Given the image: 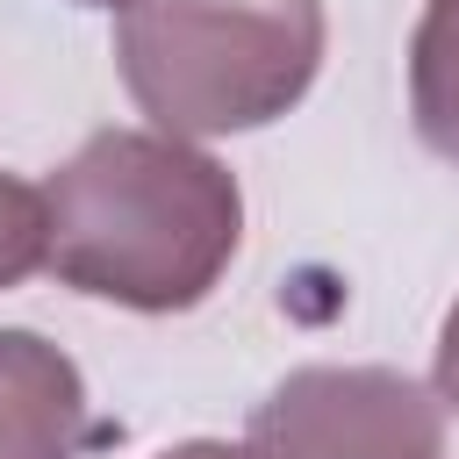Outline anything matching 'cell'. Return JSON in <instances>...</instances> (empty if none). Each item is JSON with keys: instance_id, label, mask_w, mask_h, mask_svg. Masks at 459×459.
<instances>
[{"instance_id": "6da1fadb", "label": "cell", "mask_w": 459, "mask_h": 459, "mask_svg": "<svg viewBox=\"0 0 459 459\" xmlns=\"http://www.w3.org/2000/svg\"><path fill=\"white\" fill-rule=\"evenodd\" d=\"M50 273L136 316L208 301L244 244V194L230 165L165 129H93L43 186Z\"/></svg>"}, {"instance_id": "7a4b0ae2", "label": "cell", "mask_w": 459, "mask_h": 459, "mask_svg": "<svg viewBox=\"0 0 459 459\" xmlns=\"http://www.w3.org/2000/svg\"><path fill=\"white\" fill-rule=\"evenodd\" d=\"M323 65L316 0H129L115 72L165 136H237L280 122Z\"/></svg>"}, {"instance_id": "3957f363", "label": "cell", "mask_w": 459, "mask_h": 459, "mask_svg": "<svg viewBox=\"0 0 459 459\" xmlns=\"http://www.w3.org/2000/svg\"><path fill=\"white\" fill-rule=\"evenodd\" d=\"M258 459H445V402L394 366H301L251 409Z\"/></svg>"}, {"instance_id": "277c9868", "label": "cell", "mask_w": 459, "mask_h": 459, "mask_svg": "<svg viewBox=\"0 0 459 459\" xmlns=\"http://www.w3.org/2000/svg\"><path fill=\"white\" fill-rule=\"evenodd\" d=\"M86 437L79 366L36 330H0V459H79Z\"/></svg>"}, {"instance_id": "5b68a950", "label": "cell", "mask_w": 459, "mask_h": 459, "mask_svg": "<svg viewBox=\"0 0 459 459\" xmlns=\"http://www.w3.org/2000/svg\"><path fill=\"white\" fill-rule=\"evenodd\" d=\"M409 115L416 136L459 165V0H423V22L409 36Z\"/></svg>"}, {"instance_id": "8992f818", "label": "cell", "mask_w": 459, "mask_h": 459, "mask_svg": "<svg viewBox=\"0 0 459 459\" xmlns=\"http://www.w3.org/2000/svg\"><path fill=\"white\" fill-rule=\"evenodd\" d=\"M36 265H50V201L43 186L0 172V287H22Z\"/></svg>"}, {"instance_id": "52a82bcc", "label": "cell", "mask_w": 459, "mask_h": 459, "mask_svg": "<svg viewBox=\"0 0 459 459\" xmlns=\"http://www.w3.org/2000/svg\"><path fill=\"white\" fill-rule=\"evenodd\" d=\"M437 402L459 409V301H452V316L437 330Z\"/></svg>"}, {"instance_id": "ba28073f", "label": "cell", "mask_w": 459, "mask_h": 459, "mask_svg": "<svg viewBox=\"0 0 459 459\" xmlns=\"http://www.w3.org/2000/svg\"><path fill=\"white\" fill-rule=\"evenodd\" d=\"M158 459H258V452L251 445H222V437H194V445H172Z\"/></svg>"}, {"instance_id": "9c48e42d", "label": "cell", "mask_w": 459, "mask_h": 459, "mask_svg": "<svg viewBox=\"0 0 459 459\" xmlns=\"http://www.w3.org/2000/svg\"><path fill=\"white\" fill-rule=\"evenodd\" d=\"M79 7H129V0H79Z\"/></svg>"}]
</instances>
